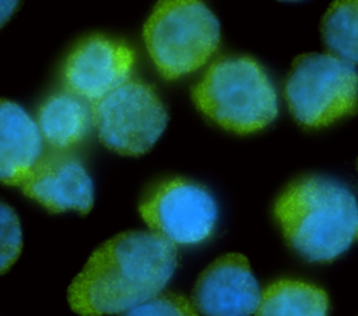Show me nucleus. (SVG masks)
<instances>
[{"mask_svg":"<svg viewBox=\"0 0 358 316\" xmlns=\"http://www.w3.org/2000/svg\"><path fill=\"white\" fill-rule=\"evenodd\" d=\"M260 295L248 259L228 253L199 275L193 288V306L203 316H250L257 309Z\"/></svg>","mask_w":358,"mask_h":316,"instance_id":"nucleus-9","label":"nucleus"},{"mask_svg":"<svg viewBox=\"0 0 358 316\" xmlns=\"http://www.w3.org/2000/svg\"><path fill=\"white\" fill-rule=\"evenodd\" d=\"M21 189L50 213L87 214L94 204L92 179L80 159L64 152L42 155Z\"/></svg>","mask_w":358,"mask_h":316,"instance_id":"nucleus-10","label":"nucleus"},{"mask_svg":"<svg viewBox=\"0 0 358 316\" xmlns=\"http://www.w3.org/2000/svg\"><path fill=\"white\" fill-rule=\"evenodd\" d=\"M147 50L166 80L196 71L220 42V22L200 1H159L144 25Z\"/></svg>","mask_w":358,"mask_h":316,"instance_id":"nucleus-4","label":"nucleus"},{"mask_svg":"<svg viewBox=\"0 0 358 316\" xmlns=\"http://www.w3.org/2000/svg\"><path fill=\"white\" fill-rule=\"evenodd\" d=\"M326 292L312 284L280 280L270 284L256 309V316H327Z\"/></svg>","mask_w":358,"mask_h":316,"instance_id":"nucleus-13","label":"nucleus"},{"mask_svg":"<svg viewBox=\"0 0 358 316\" xmlns=\"http://www.w3.org/2000/svg\"><path fill=\"white\" fill-rule=\"evenodd\" d=\"M176 247L148 231H127L101 245L69 287L83 316L123 313L161 294L176 268Z\"/></svg>","mask_w":358,"mask_h":316,"instance_id":"nucleus-1","label":"nucleus"},{"mask_svg":"<svg viewBox=\"0 0 358 316\" xmlns=\"http://www.w3.org/2000/svg\"><path fill=\"white\" fill-rule=\"evenodd\" d=\"M22 247V232L18 215L0 201V274L6 273L18 259Z\"/></svg>","mask_w":358,"mask_h":316,"instance_id":"nucleus-15","label":"nucleus"},{"mask_svg":"<svg viewBox=\"0 0 358 316\" xmlns=\"http://www.w3.org/2000/svg\"><path fill=\"white\" fill-rule=\"evenodd\" d=\"M42 157V136L27 110L0 98V182L21 186Z\"/></svg>","mask_w":358,"mask_h":316,"instance_id":"nucleus-11","label":"nucleus"},{"mask_svg":"<svg viewBox=\"0 0 358 316\" xmlns=\"http://www.w3.org/2000/svg\"><path fill=\"white\" fill-rule=\"evenodd\" d=\"M122 316H197V312L185 296L158 294L157 296L126 310Z\"/></svg>","mask_w":358,"mask_h":316,"instance_id":"nucleus-16","label":"nucleus"},{"mask_svg":"<svg viewBox=\"0 0 358 316\" xmlns=\"http://www.w3.org/2000/svg\"><path fill=\"white\" fill-rule=\"evenodd\" d=\"M138 210L151 232L172 245H196L206 240L217 221V203L211 193L185 179L162 183Z\"/></svg>","mask_w":358,"mask_h":316,"instance_id":"nucleus-7","label":"nucleus"},{"mask_svg":"<svg viewBox=\"0 0 358 316\" xmlns=\"http://www.w3.org/2000/svg\"><path fill=\"white\" fill-rule=\"evenodd\" d=\"M133 66L134 53L127 45L95 35L70 53L63 76L69 92L95 103L129 81Z\"/></svg>","mask_w":358,"mask_h":316,"instance_id":"nucleus-8","label":"nucleus"},{"mask_svg":"<svg viewBox=\"0 0 358 316\" xmlns=\"http://www.w3.org/2000/svg\"><path fill=\"white\" fill-rule=\"evenodd\" d=\"M192 98L208 119L239 134L266 127L278 112L277 94L268 76L246 56L215 60L193 87Z\"/></svg>","mask_w":358,"mask_h":316,"instance_id":"nucleus-3","label":"nucleus"},{"mask_svg":"<svg viewBox=\"0 0 358 316\" xmlns=\"http://www.w3.org/2000/svg\"><path fill=\"white\" fill-rule=\"evenodd\" d=\"M322 38L329 55L358 64V1H334L322 21Z\"/></svg>","mask_w":358,"mask_h":316,"instance_id":"nucleus-14","label":"nucleus"},{"mask_svg":"<svg viewBox=\"0 0 358 316\" xmlns=\"http://www.w3.org/2000/svg\"><path fill=\"white\" fill-rule=\"evenodd\" d=\"M92 122L109 150L141 155L162 134L168 115L150 84L129 80L94 103Z\"/></svg>","mask_w":358,"mask_h":316,"instance_id":"nucleus-6","label":"nucleus"},{"mask_svg":"<svg viewBox=\"0 0 358 316\" xmlns=\"http://www.w3.org/2000/svg\"><path fill=\"white\" fill-rule=\"evenodd\" d=\"M18 1H0V27H3L17 10Z\"/></svg>","mask_w":358,"mask_h":316,"instance_id":"nucleus-17","label":"nucleus"},{"mask_svg":"<svg viewBox=\"0 0 358 316\" xmlns=\"http://www.w3.org/2000/svg\"><path fill=\"white\" fill-rule=\"evenodd\" d=\"M92 123V109L87 102L71 92H62L41 106L36 124L48 144L66 150L84 140Z\"/></svg>","mask_w":358,"mask_h":316,"instance_id":"nucleus-12","label":"nucleus"},{"mask_svg":"<svg viewBox=\"0 0 358 316\" xmlns=\"http://www.w3.org/2000/svg\"><path fill=\"white\" fill-rule=\"evenodd\" d=\"M274 215L288 245L308 261H331L358 240L354 193L324 176L291 183L277 199Z\"/></svg>","mask_w":358,"mask_h":316,"instance_id":"nucleus-2","label":"nucleus"},{"mask_svg":"<svg viewBox=\"0 0 358 316\" xmlns=\"http://www.w3.org/2000/svg\"><path fill=\"white\" fill-rule=\"evenodd\" d=\"M285 98L302 126H329L358 110V70L329 53L302 55L289 70Z\"/></svg>","mask_w":358,"mask_h":316,"instance_id":"nucleus-5","label":"nucleus"}]
</instances>
